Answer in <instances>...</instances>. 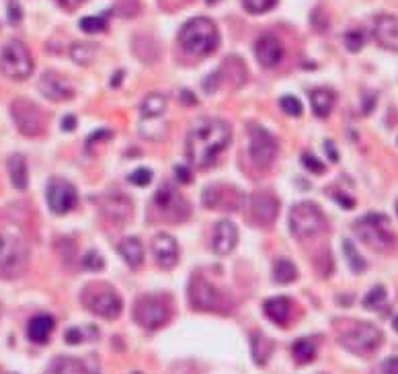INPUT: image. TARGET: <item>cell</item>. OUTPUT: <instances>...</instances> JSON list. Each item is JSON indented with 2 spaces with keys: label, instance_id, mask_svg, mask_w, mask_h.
Segmentation results:
<instances>
[{
  "label": "cell",
  "instance_id": "cell-4",
  "mask_svg": "<svg viewBox=\"0 0 398 374\" xmlns=\"http://www.w3.org/2000/svg\"><path fill=\"white\" fill-rule=\"evenodd\" d=\"M29 247L19 234L0 232V276L17 278L27 269Z\"/></svg>",
  "mask_w": 398,
  "mask_h": 374
},
{
  "label": "cell",
  "instance_id": "cell-37",
  "mask_svg": "<svg viewBox=\"0 0 398 374\" xmlns=\"http://www.w3.org/2000/svg\"><path fill=\"white\" fill-rule=\"evenodd\" d=\"M364 44H366V35L359 29H353L345 35V46L349 52H359L364 48Z\"/></svg>",
  "mask_w": 398,
  "mask_h": 374
},
{
  "label": "cell",
  "instance_id": "cell-6",
  "mask_svg": "<svg viewBox=\"0 0 398 374\" xmlns=\"http://www.w3.org/2000/svg\"><path fill=\"white\" fill-rule=\"evenodd\" d=\"M324 227V214L313 201H302L291 208L289 212V229L296 239L306 241L318 234Z\"/></svg>",
  "mask_w": 398,
  "mask_h": 374
},
{
  "label": "cell",
  "instance_id": "cell-39",
  "mask_svg": "<svg viewBox=\"0 0 398 374\" xmlns=\"http://www.w3.org/2000/svg\"><path fill=\"white\" fill-rule=\"evenodd\" d=\"M107 27V21L103 17H85L81 19V29L85 33H99V31H105Z\"/></svg>",
  "mask_w": 398,
  "mask_h": 374
},
{
  "label": "cell",
  "instance_id": "cell-2",
  "mask_svg": "<svg viewBox=\"0 0 398 374\" xmlns=\"http://www.w3.org/2000/svg\"><path fill=\"white\" fill-rule=\"evenodd\" d=\"M179 41L189 54L207 56L218 48L220 33H218V27L214 25V21H210L207 17H195V19H189L181 27Z\"/></svg>",
  "mask_w": 398,
  "mask_h": 374
},
{
  "label": "cell",
  "instance_id": "cell-30",
  "mask_svg": "<svg viewBox=\"0 0 398 374\" xmlns=\"http://www.w3.org/2000/svg\"><path fill=\"white\" fill-rule=\"evenodd\" d=\"M56 374H97L78 358H60L54 366Z\"/></svg>",
  "mask_w": 398,
  "mask_h": 374
},
{
  "label": "cell",
  "instance_id": "cell-17",
  "mask_svg": "<svg viewBox=\"0 0 398 374\" xmlns=\"http://www.w3.org/2000/svg\"><path fill=\"white\" fill-rule=\"evenodd\" d=\"M255 54L263 68H275L284 58V46L275 35H261L256 39Z\"/></svg>",
  "mask_w": 398,
  "mask_h": 374
},
{
  "label": "cell",
  "instance_id": "cell-10",
  "mask_svg": "<svg viewBox=\"0 0 398 374\" xmlns=\"http://www.w3.org/2000/svg\"><path fill=\"white\" fill-rule=\"evenodd\" d=\"M189 300L199 311H222L224 309V294L203 280L201 276H195L189 284Z\"/></svg>",
  "mask_w": 398,
  "mask_h": 374
},
{
  "label": "cell",
  "instance_id": "cell-42",
  "mask_svg": "<svg viewBox=\"0 0 398 374\" xmlns=\"http://www.w3.org/2000/svg\"><path fill=\"white\" fill-rule=\"evenodd\" d=\"M134 185H138V187H144V185H148L150 181H152V173L150 169H136V171L132 173L130 177H128Z\"/></svg>",
  "mask_w": 398,
  "mask_h": 374
},
{
  "label": "cell",
  "instance_id": "cell-19",
  "mask_svg": "<svg viewBox=\"0 0 398 374\" xmlns=\"http://www.w3.org/2000/svg\"><path fill=\"white\" fill-rule=\"evenodd\" d=\"M152 253H154V258H156L160 267L171 269L179 261V245H177V241L172 239L171 234L160 232L152 241Z\"/></svg>",
  "mask_w": 398,
  "mask_h": 374
},
{
  "label": "cell",
  "instance_id": "cell-12",
  "mask_svg": "<svg viewBox=\"0 0 398 374\" xmlns=\"http://www.w3.org/2000/svg\"><path fill=\"white\" fill-rule=\"evenodd\" d=\"M249 154L256 167L265 169L273 163L277 156V140L263 128H253L251 142H249Z\"/></svg>",
  "mask_w": 398,
  "mask_h": 374
},
{
  "label": "cell",
  "instance_id": "cell-50",
  "mask_svg": "<svg viewBox=\"0 0 398 374\" xmlns=\"http://www.w3.org/2000/svg\"><path fill=\"white\" fill-rule=\"evenodd\" d=\"M56 2L62 8H76V6H81L86 0H56Z\"/></svg>",
  "mask_w": 398,
  "mask_h": 374
},
{
  "label": "cell",
  "instance_id": "cell-25",
  "mask_svg": "<svg viewBox=\"0 0 398 374\" xmlns=\"http://www.w3.org/2000/svg\"><path fill=\"white\" fill-rule=\"evenodd\" d=\"M8 175L13 181V187L19 192H25L29 185V171H27V161L23 154H13L8 159Z\"/></svg>",
  "mask_w": 398,
  "mask_h": 374
},
{
  "label": "cell",
  "instance_id": "cell-26",
  "mask_svg": "<svg viewBox=\"0 0 398 374\" xmlns=\"http://www.w3.org/2000/svg\"><path fill=\"white\" fill-rule=\"evenodd\" d=\"M337 95L331 88H314L310 93V103H313V112L318 117H327L331 115L333 107H335Z\"/></svg>",
  "mask_w": 398,
  "mask_h": 374
},
{
  "label": "cell",
  "instance_id": "cell-21",
  "mask_svg": "<svg viewBox=\"0 0 398 374\" xmlns=\"http://www.w3.org/2000/svg\"><path fill=\"white\" fill-rule=\"evenodd\" d=\"M39 91L50 101H66L74 95L72 86L68 85L62 76H57L56 72H46L39 79Z\"/></svg>",
  "mask_w": 398,
  "mask_h": 374
},
{
  "label": "cell",
  "instance_id": "cell-56",
  "mask_svg": "<svg viewBox=\"0 0 398 374\" xmlns=\"http://www.w3.org/2000/svg\"><path fill=\"white\" fill-rule=\"evenodd\" d=\"M397 212H398V203H397Z\"/></svg>",
  "mask_w": 398,
  "mask_h": 374
},
{
  "label": "cell",
  "instance_id": "cell-53",
  "mask_svg": "<svg viewBox=\"0 0 398 374\" xmlns=\"http://www.w3.org/2000/svg\"><path fill=\"white\" fill-rule=\"evenodd\" d=\"M181 99H185V101H187V105H195V97H193L189 91H183V93H181Z\"/></svg>",
  "mask_w": 398,
  "mask_h": 374
},
{
  "label": "cell",
  "instance_id": "cell-38",
  "mask_svg": "<svg viewBox=\"0 0 398 374\" xmlns=\"http://www.w3.org/2000/svg\"><path fill=\"white\" fill-rule=\"evenodd\" d=\"M242 4H245V8H247L249 13L261 15V13L271 11V8L277 4V0H242Z\"/></svg>",
  "mask_w": 398,
  "mask_h": 374
},
{
  "label": "cell",
  "instance_id": "cell-28",
  "mask_svg": "<svg viewBox=\"0 0 398 374\" xmlns=\"http://www.w3.org/2000/svg\"><path fill=\"white\" fill-rule=\"evenodd\" d=\"M160 117H142V121H140V134H142L144 138H150V140H163V138H167L169 128H167V123Z\"/></svg>",
  "mask_w": 398,
  "mask_h": 374
},
{
  "label": "cell",
  "instance_id": "cell-9",
  "mask_svg": "<svg viewBox=\"0 0 398 374\" xmlns=\"http://www.w3.org/2000/svg\"><path fill=\"white\" fill-rule=\"evenodd\" d=\"M134 316L144 329H158L169 321L171 307L158 296H142L134 307Z\"/></svg>",
  "mask_w": 398,
  "mask_h": 374
},
{
  "label": "cell",
  "instance_id": "cell-45",
  "mask_svg": "<svg viewBox=\"0 0 398 374\" xmlns=\"http://www.w3.org/2000/svg\"><path fill=\"white\" fill-rule=\"evenodd\" d=\"M21 17H23L21 6H19L15 0H11V4H8V21L15 25V23H19V21H21Z\"/></svg>",
  "mask_w": 398,
  "mask_h": 374
},
{
  "label": "cell",
  "instance_id": "cell-41",
  "mask_svg": "<svg viewBox=\"0 0 398 374\" xmlns=\"http://www.w3.org/2000/svg\"><path fill=\"white\" fill-rule=\"evenodd\" d=\"M83 263H85V267L88 272H101L105 267V261H103V258L97 251H88L85 259H83Z\"/></svg>",
  "mask_w": 398,
  "mask_h": 374
},
{
  "label": "cell",
  "instance_id": "cell-18",
  "mask_svg": "<svg viewBox=\"0 0 398 374\" xmlns=\"http://www.w3.org/2000/svg\"><path fill=\"white\" fill-rule=\"evenodd\" d=\"M373 37L382 48L390 52H398V17H392V15L378 17L373 23Z\"/></svg>",
  "mask_w": 398,
  "mask_h": 374
},
{
  "label": "cell",
  "instance_id": "cell-52",
  "mask_svg": "<svg viewBox=\"0 0 398 374\" xmlns=\"http://www.w3.org/2000/svg\"><path fill=\"white\" fill-rule=\"evenodd\" d=\"M111 136V132L109 130H103V132H95L92 134V138H88V144L95 142V140H105V138H109Z\"/></svg>",
  "mask_w": 398,
  "mask_h": 374
},
{
  "label": "cell",
  "instance_id": "cell-33",
  "mask_svg": "<svg viewBox=\"0 0 398 374\" xmlns=\"http://www.w3.org/2000/svg\"><path fill=\"white\" fill-rule=\"evenodd\" d=\"M296 278H298V269H296V265H294L289 259H280V261H275V267H273V280H275L277 284H291Z\"/></svg>",
  "mask_w": 398,
  "mask_h": 374
},
{
  "label": "cell",
  "instance_id": "cell-44",
  "mask_svg": "<svg viewBox=\"0 0 398 374\" xmlns=\"http://www.w3.org/2000/svg\"><path fill=\"white\" fill-rule=\"evenodd\" d=\"M302 163H304V167H306L308 171L316 173V175H320V173L324 171V165H322L314 154H304V156H302Z\"/></svg>",
  "mask_w": 398,
  "mask_h": 374
},
{
  "label": "cell",
  "instance_id": "cell-7",
  "mask_svg": "<svg viewBox=\"0 0 398 374\" xmlns=\"http://www.w3.org/2000/svg\"><path fill=\"white\" fill-rule=\"evenodd\" d=\"M339 342L345 349H349L353 354H371L384 342V335L371 323H353L351 329L341 333Z\"/></svg>",
  "mask_w": 398,
  "mask_h": 374
},
{
  "label": "cell",
  "instance_id": "cell-23",
  "mask_svg": "<svg viewBox=\"0 0 398 374\" xmlns=\"http://www.w3.org/2000/svg\"><path fill=\"white\" fill-rule=\"evenodd\" d=\"M119 253L130 267H140L144 263V245L138 236H128L119 243Z\"/></svg>",
  "mask_w": 398,
  "mask_h": 374
},
{
  "label": "cell",
  "instance_id": "cell-24",
  "mask_svg": "<svg viewBox=\"0 0 398 374\" xmlns=\"http://www.w3.org/2000/svg\"><path fill=\"white\" fill-rule=\"evenodd\" d=\"M263 309H265V315L269 316L273 323H277V325H285V323L291 319V302H289V298H285V296L269 298V300L263 305Z\"/></svg>",
  "mask_w": 398,
  "mask_h": 374
},
{
  "label": "cell",
  "instance_id": "cell-11",
  "mask_svg": "<svg viewBox=\"0 0 398 374\" xmlns=\"http://www.w3.org/2000/svg\"><path fill=\"white\" fill-rule=\"evenodd\" d=\"M46 196H48V206H50V210H52L54 214H66V212H70V210L76 206V201H78L76 187H74L70 181L62 179V177L50 179Z\"/></svg>",
  "mask_w": 398,
  "mask_h": 374
},
{
  "label": "cell",
  "instance_id": "cell-47",
  "mask_svg": "<svg viewBox=\"0 0 398 374\" xmlns=\"http://www.w3.org/2000/svg\"><path fill=\"white\" fill-rule=\"evenodd\" d=\"M74 128H76V117H74V115H66V117L62 119V130L72 132Z\"/></svg>",
  "mask_w": 398,
  "mask_h": 374
},
{
  "label": "cell",
  "instance_id": "cell-36",
  "mask_svg": "<svg viewBox=\"0 0 398 374\" xmlns=\"http://www.w3.org/2000/svg\"><path fill=\"white\" fill-rule=\"evenodd\" d=\"M70 56L76 64H88L95 58V46L90 44H74L70 50Z\"/></svg>",
  "mask_w": 398,
  "mask_h": 374
},
{
  "label": "cell",
  "instance_id": "cell-3",
  "mask_svg": "<svg viewBox=\"0 0 398 374\" xmlns=\"http://www.w3.org/2000/svg\"><path fill=\"white\" fill-rule=\"evenodd\" d=\"M353 230L357 236L370 245L371 249L386 251L394 245V229L388 216L384 214H366L364 218L353 222Z\"/></svg>",
  "mask_w": 398,
  "mask_h": 374
},
{
  "label": "cell",
  "instance_id": "cell-16",
  "mask_svg": "<svg viewBox=\"0 0 398 374\" xmlns=\"http://www.w3.org/2000/svg\"><path fill=\"white\" fill-rule=\"evenodd\" d=\"M280 214V201L271 192H256L253 196V218L261 227H271Z\"/></svg>",
  "mask_w": 398,
  "mask_h": 374
},
{
  "label": "cell",
  "instance_id": "cell-51",
  "mask_svg": "<svg viewBox=\"0 0 398 374\" xmlns=\"http://www.w3.org/2000/svg\"><path fill=\"white\" fill-rule=\"evenodd\" d=\"M324 148H327V154H331V161L337 163V161H339V154H337V150H335V144L331 142V140H327V142H324Z\"/></svg>",
  "mask_w": 398,
  "mask_h": 374
},
{
  "label": "cell",
  "instance_id": "cell-48",
  "mask_svg": "<svg viewBox=\"0 0 398 374\" xmlns=\"http://www.w3.org/2000/svg\"><path fill=\"white\" fill-rule=\"evenodd\" d=\"M333 198L339 201L343 208H347V210H351V208L355 206V201H353V198H347V196H339V194H333Z\"/></svg>",
  "mask_w": 398,
  "mask_h": 374
},
{
  "label": "cell",
  "instance_id": "cell-35",
  "mask_svg": "<svg viewBox=\"0 0 398 374\" xmlns=\"http://www.w3.org/2000/svg\"><path fill=\"white\" fill-rule=\"evenodd\" d=\"M386 300H388V296H386V288L373 286L370 292L366 294V298H364V307L370 309V311H382V309L386 307Z\"/></svg>",
  "mask_w": 398,
  "mask_h": 374
},
{
  "label": "cell",
  "instance_id": "cell-8",
  "mask_svg": "<svg viewBox=\"0 0 398 374\" xmlns=\"http://www.w3.org/2000/svg\"><path fill=\"white\" fill-rule=\"evenodd\" d=\"M85 302L90 313L103 316V319H109V321L119 315L121 309H123L119 294L109 286L88 288L85 294Z\"/></svg>",
  "mask_w": 398,
  "mask_h": 374
},
{
  "label": "cell",
  "instance_id": "cell-14",
  "mask_svg": "<svg viewBox=\"0 0 398 374\" xmlns=\"http://www.w3.org/2000/svg\"><path fill=\"white\" fill-rule=\"evenodd\" d=\"M203 206L205 208H216V210H238L240 208V201H242V194L232 187V185H224V183H218V185H207L203 189Z\"/></svg>",
  "mask_w": 398,
  "mask_h": 374
},
{
  "label": "cell",
  "instance_id": "cell-40",
  "mask_svg": "<svg viewBox=\"0 0 398 374\" xmlns=\"http://www.w3.org/2000/svg\"><path fill=\"white\" fill-rule=\"evenodd\" d=\"M280 105H282V109H284L287 115H302V103H300L298 97L285 95V97H282Z\"/></svg>",
  "mask_w": 398,
  "mask_h": 374
},
{
  "label": "cell",
  "instance_id": "cell-13",
  "mask_svg": "<svg viewBox=\"0 0 398 374\" xmlns=\"http://www.w3.org/2000/svg\"><path fill=\"white\" fill-rule=\"evenodd\" d=\"M13 117L17 128L25 134V136H37L43 128V115L39 112V107H35L27 99H17L13 101Z\"/></svg>",
  "mask_w": 398,
  "mask_h": 374
},
{
  "label": "cell",
  "instance_id": "cell-29",
  "mask_svg": "<svg viewBox=\"0 0 398 374\" xmlns=\"http://www.w3.org/2000/svg\"><path fill=\"white\" fill-rule=\"evenodd\" d=\"M142 117H160L167 112V97L160 93H152L148 95L140 105Z\"/></svg>",
  "mask_w": 398,
  "mask_h": 374
},
{
  "label": "cell",
  "instance_id": "cell-46",
  "mask_svg": "<svg viewBox=\"0 0 398 374\" xmlns=\"http://www.w3.org/2000/svg\"><path fill=\"white\" fill-rule=\"evenodd\" d=\"M382 374H398V356H392L382 362Z\"/></svg>",
  "mask_w": 398,
  "mask_h": 374
},
{
  "label": "cell",
  "instance_id": "cell-5",
  "mask_svg": "<svg viewBox=\"0 0 398 374\" xmlns=\"http://www.w3.org/2000/svg\"><path fill=\"white\" fill-rule=\"evenodd\" d=\"M0 72L11 81H25L33 72V58L23 41H8L0 52Z\"/></svg>",
  "mask_w": 398,
  "mask_h": 374
},
{
  "label": "cell",
  "instance_id": "cell-22",
  "mask_svg": "<svg viewBox=\"0 0 398 374\" xmlns=\"http://www.w3.org/2000/svg\"><path fill=\"white\" fill-rule=\"evenodd\" d=\"M56 321L50 315H37L29 321V340L35 344H46L54 331Z\"/></svg>",
  "mask_w": 398,
  "mask_h": 374
},
{
  "label": "cell",
  "instance_id": "cell-20",
  "mask_svg": "<svg viewBox=\"0 0 398 374\" xmlns=\"http://www.w3.org/2000/svg\"><path fill=\"white\" fill-rule=\"evenodd\" d=\"M238 243V229L234 222L230 220H220L214 229V239H212V247L218 255H228L234 251Z\"/></svg>",
  "mask_w": 398,
  "mask_h": 374
},
{
  "label": "cell",
  "instance_id": "cell-32",
  "mask_svg": "<svg viewBox=\"0 0 398 374\" xmlns=\"http://www.w3.org/2000/svg\"><path fill=\"white\" fill-rule=\"evenodd\" d=\"M291 356L298 364H308L316 358V344L313 340H298L296 344L291 345Z\"/></svg>",
  "mask_w": 398,
  "mask_h": 374
},
{
  "label": "cell",
  "instance_id": "cell-34",
  "mask_svg": "<svg viewBox=\"0 0 398 374\" xmlns=\"http://www.w3.org/2000/svg\"><path fill=\"white\" fill-rule=\"evenodd\" d=\"M343 251H345V258H347L349 267H351L355 274L366 272V261L357 253V247H355V243H353L351 239H345V241H343Z\"/></svg>",
  "mask_w": 398,
  "mask_h": 374
},
{
  "label": "cell",
  "instance_id": "cell-1",
  "mask_svg": "<svg viewBox=\"0 0 398 374\" xmlns=\"http://www.w3.org/2000/svg\"><path fill=\"white\" fill-rule=\"evenodd\" d=\"M232 140V130L224 119L201 117L187 136V154L195 167H210Z\"/></svg>",
  "mask_w": 398,
  "mask_h": 374
},
{
  "label": "cell",
  "instance_id": "cell-31",
  "mask_svg": "<svg viewBox=\"0 0 398 374\" xmlns=\"http://www.w3.org/2000/svg\"><path fill=\"white\" fill-rule=\"evenodd\" d=\"M251 349H253V358H255L256 364H267L271 352H273V342L261 333L253 335V342H251Z\"/></svg>",
  "mask_w": 398,
  "mask_h": 374
},
{
  "label": "cell",
  "instance_id": "cell-49",
  "mask_svg": "<svg viewBox=\"0 0 398 374\" xmlns=\"http://www.w3.org/2000/svg\"><path fill=\"white\" fill-rule=\"evenodd\" d=\"M177 179H179L181 183H189V181H191V173L187 171L185 167H177Z\"/></svg>",
  "mask_w": 398,
  "mask_h": 374
},
{
  "label": "cell",
  "instance_id": "cell-27",
  "mask_svg": "<svg viewBox=\"0 0 398 374\" xmlns=\"http://www.w3.org/2000/svg\"><path fill=\"white\" fill-rule=\"evenodd\" d=\"M132 212V201L128 200L125 196L117 194V196H111L109 200L105 201V214L114 220H125Z\"/></svg>",
  "mask_w": 398,
  "mask_h": 374
},
{
  "label": "cell",
  "instance_id": "cell-43",
  "mask_svg": "<svg viewBox=\"0 0 398 374\" xmlns=\"http://www.w3.org/2000/svg\"><path fill=\"white\" fill-rule=\"evenodd\" d=\"M85 331L86 329H81V327H72V329L66 333V342H68V344H81V342H85V340H95V338H90V335H86Z\"/></svg>",
  "mask_w": 398,
  "mask_h": 374
},
{
  "label": "cell",
  "instance_id": "cell-55",
  "mask_svg": "<svg viewBox=\"0 0 398 374\" xmlns=\"http://www.w3.org/2000/svg\"><path fill=\"white\" fill-rule=\"evenodd\" d=\"M392 325H394V329L398 331V316H394V323H392Z\"/></svg>",
  "mask_w": 398,
  "mask_h": 374
},
{
  "label": "cell",
  "instance_id": "cell-54",
  "mask_svg": "<svg viewBox=\"0 0 398 374\" xmlns=\"http://www.w3.org/2000/svg\"><path fill=\"white\" fill-rule=\"evenodd\" d=\"M121 76H123V72L119 70V72H117V79H115V76H114V81H111V85H114V86H119V81H121Z\"/></svg>",
  "mask_w": 398,
  "mask_h": 374
},
{
  "label": "cell",
  "instance_id": "cell-15",
  "mask_svg": "<svg viewBox=\"0 0 398 374\" xmlns=\"http://www.w3.org/2000/svg\"><path fill=\"white\" fill-rule=\"evenodd\" d=\"M154 203L158 210H163L171 220H185V216L189 214V208H187V201L181 198V194L171 187V185H165L156 192L154 196Z\"/></svg>",
  "mask_w": 398,
  "mask_h": 374
}]
</instances>
